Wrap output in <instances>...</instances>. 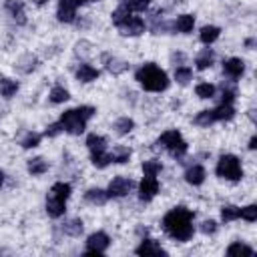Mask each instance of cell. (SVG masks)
<instances>
[{
    "label": "cell",
    "mask_w": 257,
    "mask_h": 257,
    "mask_svg": "<svg viewBox=\"0 0 257 257\" xmlns=\"http://www.w3.org/2000/svg\"><path fill=\"white\" fill-rule=\"evenodd\" d=\"M193 217L195 213L183 205L179 207H173L165 217H163V229L169 237H173L175 241H189L195 233V227H193Z\"/></svg>",
    "instance_id": "6da1fadb"
},
{
    "label": "cell",
    "mask_w": 257,
    "mask_h": 257,
    "mask_svg": "<svg viewBox=\"0 0 257 257\" xmlns=\"http://www.w3.org/2000/svg\"><path fill=\"white\" fill-rule=\"evenodd\" d=\"M135 80H139V84L149 90V92H163L169 88V76L163 68H159L155 62H147L143 64L137 72H135Z\"/></svg>",
    "instance_id": "7a4b0ae2"
},
{
    "label": "cell",
    "mask_w": 257,
    "mask_h": 257,
    "mask_svg": "<svg viewBox=\"0 0 257 257\" xmlns=\"http://www.w3.org/2000/svg\"><path fill=\"white\" fill-rule=\"evenodd\" d=\"M215 173H217V177H221L225 181H239L243 177L241 163L235 155H221L219 161H217Z\"/></svg>",
    "instance_id": "3957f363"
},
{
    "label": "cell",
    "mask_w": 257,
    "mask_h": 257,
    "mask_svg": "<svg viewBox=\"0 0 257 257\" xmlns=\"http://www.w3.org/2000/svg\"><path fill=\"white\" fill-rule=\"evenodd\" d=\"M157 145H161L163 149H167L175 159H181V157L187 153V143L183 141V137H181V133H179L177 128L165 131V133L159 137Z\"/></svg>",
    "instance_id": "277c9868"
},
{
    "label": "cell",
    "mask_w": 257,
    "mask_h": 257,
    "mask_svg": "<svg viewBox=\"0 0 257 257\" xmlns=\"http://www.w3.org/2000/svg\"><path fill=\"white\" fill-rule=\"evenodd\" d=\"M60 124L62 128L68 133V135H80L84 133V126H86V120L78 114L76 108H68L60 114Z\"/></svg>",
    "instance_id": "5b68a950"
},
{
    "label": "cell",
    "mask_w": 257,
    "mask_h": 257,
    "mask_svg": "<svg viewBox=\"0 0 257 257\" xmlns=\"http://www.w3.org/2000/svg\"><path fill=\"white\" fill-rule=\"evenodd\" d=\"M108 245H110V237L104 231H96V233L88 235L84 255H100V253H104L108 249Z\"/></svg>",
    "instance_id": "8992f818"
},
{
    "label": "cell",
    "mask_w": 257,
    "mask_h": 257,
    "mask_svg": "<svg viewBox=\"0 0 257 257\" xmlns=\"http://www.w3.org/2000/svg\"><path fill=\"white\" fill-rule=\"evenodd\" d=\"M135 187V181L131 177H114L108 185V197H126Z\"/></svg>",
    "instance_id": "52a82bcc"
},
{
    "label": "cell",
    "mask_w": 257,
    "mask_h": 257,
    "mask_svg": "<svg viewBox=\"0 0 257 257\" xmlns=\"http://www.w3.org/2000/svg\"><path fill=\"white\" fill-rule=\"evenodd\" d=\"M159 193V181L157 177H151V175H145L143 181L139 183V199L149 203L151 199H155V195Z\"/></svg>",
    "instance_id": "ba28073f"
},
{
    "label": "cell",
    "mask_w": 257,
    "mask_h": 257,
    "mask_svg": "<svg viewBox=\"0 0 257 257\" xmlns=\"http://www.w3.org/2000/svg\"><path fill=\"white\" fill-rule=\"evenodd\" d=\"M145 28L147 26H145V20L141 16H131L126 22H122L118 26V30H120L122 36H141L145 32Z\"/></svg>",
    "instance_id": "9c48e42d"
},
{
    "label": "cell",
    "mask_w": 257,
    "mask_h": 257,
    "mask_svg": "<svg viewBox=\"0 0 257 257\" xmlns=\"http://www.w3.org/2000/svg\"><path fill=\"white\" fill-rule=\"evenodd\" d=\"M76 2L74 0H58V8H56V18L60 22H74L76 18Z\"/></svg>",
    "instance_id": "30bf717a"
},
{
    "label": "cell",
    "mask_w": 257,
    "mask_h": 257,
    "mask_svg": "<svg viewBox=\"0 0 257 257\" xmlns=\"http://www.w3.org/2000/svg\"><path fill=\"white\" fill-rule=\"evenodd\" d=\"M223 72H225L229 78H239V76H243V72H245V62H243L241 58H237V56H231V58H227V60L223 62Z\"/></svg>",
    "instance_id": "8fae6325"
},
{
    "label": "cell",
    "mask_w": 257,
    "mask_h": 257,
    "mask_svg": "<svg viewBox=\"0 0 257 257\" xmlns=\"http://www.w3.org/2000/svg\"><path fill=\"white\" fill-rule=\"evenodd\" d=\"M64 211H66V201H62L58 197H52V195L46 197V213H48V217L58 219V217L64 215Z\"/></svg>",
    "instance_id": "7c38bea8"
},
{
    "label": "cell",
    "mask_w": 257,
    "mask_h": 257,
    "mask_svg": "<svg viewBox=\"0 0 257 257\" xmlns=\"http://www.w3.org/2000/svg\"><path fill=\"white\" fill-rule=\"evenodd\" d=\"M137 255H167V251L155 239H143L141 245L135 249Z\"/></svg>",
    "instance_id": "4fadbf2b"
},
{
    "label": "cell",
    "mask_w": 257,
    "mask_h": 257,
    "mask_svg": "<svg viewBox=\"0 0 257 257\" xmlns=\"http://www.w3.org/2000/svg\"><path fill=\"white\" fill-rule=\"evenodd\" d=\"M205 177H207V173H205V169H203L201 165H191V167L185 171V181H187L189 185H193V187L203 185Z\"/></svg>",
    "instance_id": "5bb4252c"
},
{
    "label": "cell",
    "mask_w": 257,
    "mask_h": 257,
    "mask_svg": "<svg viewBox=\"0 0 257 257\" xmlns=\"http://www.w3.org/2000/svg\"><path fill=\"white\" fill-rule=\"evenodd\" d=\"M4 8L8 10V14L18 22V24H24L26 18H24V2L22 0H6L4 2Z\"/></svg>",
    "instance_id": "9a60e30c"
},
{
    "label": "cell",
    "mask_w": 257,
    "mask_h": 257,
    "mask_svg": "<svg viewBox=\"0 0 257 257\" xmlns=\"http://www.w3.org/2000/svg\"><path fill=\"white\" fill-rule=\"evenodd\" d=\"M84 201H86L88 205L100 207V205H104V203L108 201V193L102 191V189H98V187H92V189H88V191L84 193Z\"/></svg>",
    "instance_id": "2e32d148"
},
{
    "label": "cell",
    "mask_w": 257,
    "mask_h": 257,
    "mask_svg": "<svg viewBox=\"0 0 257 257\" xmlns=\"http://www.w3.org/2000/svg\"><path fill=\"white\" fill-rule=\"evenodd\" d=\"M213 62H215V52H213V48H203V50L197 52V56H195V66H197L199 70L211 68Z\"/></svg>",
    "instance_id": "e0dca14e"
},
{
    "label": "cell",
    "mask_w": 257,
    "mask_h": 257,
    "mask_svg": "<svg viewBox=\"0 0 257 257\" xmlns=\"http://www.w3.org/2000/svg\"><path fill=\"white\" fill-rule=\"evenodd\" d=\"M98 74H100L98 68H94L92 64H86V62L78 64V68H76V78L80 82H92V80L98 78Z\"/></svg>",
    "instance_id": "ac0fdd59"
},
{
    "label": "cell",
    "mask_w": 257,
    "mask_h": 257,
    "mask_svg": "<svg viewBox=\"0 0 257 257\" xmlns=\"http://www.w3.org/2000/svg\"><path fill=\"white\" fill-rule=\"evenodd\" d=\"M102 60H104L106 70L112 72V74H120V72H124V70L128 68V64H126L124 60H120V58H116V56H110V54H102Z\"/></svg>",
    "instance_id": "d6986e66"
},
{
    "label": "cell",
    "mask_w": 257,
    "mask_h": 257,
    "mask_svg": "<svg viewBox=\"0 0 257 257\" xmlns=\"http://www.w3.org/2000/svg\"><path fill=\"white\" fill-rule=\"evenodd\" d=\"M26 169L32 177H38V175H44L48 171V161L44 157H34V159H28L26 163Z\"/></svg>",
    "instance_id": "ffe728a7"
},
{
    "label": "cell",
    "mask_w": 257,
    "mask_h": 257,
    "mask_svg": "<svg viewBox=\"0 0 257 257\" xmlns=\"http://www.w3.org/2000/svg\"><path fill=\"white\" fill-rule=\"evenodd\" d=\"M193 26H195V16L193 14H179L177 20H175V30L181 32V34L193 32Z\"/></svg>",
    "instance_id": "44dd1931"
},
{
    "label": "cell",
    "mask_w": 257,
    "mask_h": 257,
    "mask_svg": "<svg viewBox=\"0 0 257 257\" xmlns=\"http://www.w3.org/2000/svg\"><path fill=\"white\" fill-rule=\"evenodd\" d=\"M219 34H221V28L219 26H213V24H207V26H203L201 28V32H199V40L203 42V44H213L217 38H219Z\"/></svg>",
    "instance_id": "7402d4cb"
},
{
    "label": "cell",
    "mask_w": 257,
    "mask_h": 257,
    "mask_svg": "<svg viewBox=\"0 0 257 257\" xmlns=\"http://www.w3.org/2000/svg\"><path fill=\"white\" fill-rule=\"evenodd\" d=\"M215 120H231L235 116V106L233 102H219L217 108H213Z\"/></svg>",
    "instance_id": "603a6c76"
},
{
    "label": "cell",
    "mask_w": 257,
    "mask_h": 257,
    "mask_svg": "<svg viewBox=\"0 0 257 257\" xmlns=\"http://www.w3.org/2000/svg\"><path fill=\"white\" fill-rule=\"evenodd\" d=\"M108 155H110V163H118V165H122V163H128L133 151H131L128 147L116 145V147H112V151H110Z\"/></svg>",
    "instance_id": "cb8c5ba5"
},
{
    "label": "cell",
    "mask_w": 257,
    "mask_h": 257,
    "mask_svg": "<svg viewBox=\"0 0 257 257\" xmlns=\"http://www.w3.org/2000/svg\"><path fill=\"white\" fill-rule=\"evenodd\" d=\"M131 16H133V10H131L126 4H122V2H120V4H118V8H116V10H112L110 20H112V24H114V26H120V24H122V22H126Z\"/></svg>",
    "instance_id": "d4e9b609"
},
{
    "label": "cell",
    "mask_w": 257,
    "mask_h": 257,
    "mask_svg": "<svg viewBox=\"0 0 257 257\" xmlns=\"http://www.w3.org/2000/svg\"><path fill=\"white\" fill-rule=\"evenodd\" d=\"M82 231H84L82 219H68V221L62 223V233H66L70 237H80Z\"/></svg>",
    "instance_id": "484cf974"
},
{
    "label": "cell",
    "mask_w": 257,
    "mask_h": 257,
    "mask_svg": "<svg viewBox=\"0 0 257 257\" xmlns=\"http://www.w3.org/2000/svg\"><path fill=\"white\" fill-rule=\"evenodd\" d=\"M36 64H38V60H36L34 54H24V56L18 58V62H16V70L28 74V72H32V70L36 68Z\"/></svg>",
    "instance_id": "4316f807"
},
{
    "label": "cell",
    "mask_w": 257,
    "mask_h": 257,
    "mask_svg": "<svg viewBox=\"0 0 257 257\" xmlns=\"http://www.w3.org/2000/svg\"><path fill=\"white\" fill-rule=\"evenodd\" d=\"M18 92V80L12 78H0V96L4 98H12Z\"/></svg>",
    "instance_id": "83f0119b"
},
{
    "label": "cell",
    "mask_w": 257,
    "mask_h": 257,
    "mask_svg": "<svg viewBox=\"0 0 257 257\" xmlns=\"http://www.w3.org/2000/svg\"><path fill=\"white\" fill-rule=\"evenodd\" d=\"M70 193H72V187H70V183H64V181L54 183L52 189H50V195H52V197H58V199H62V201H66V199L70 197Z\"/></svg>",
    "instance_id": "f1b7e54d"
},
{
    "label": "cell",
    "mask_w": 257,
    "mask_h": 257,
    "mask_svg": "<svg viewBox=\"0 0 257 257\" xmlns=\"http://www.w3.org/2000/svg\"><path fill=\"white\" fill-rule=\"evenodd\" d=\"M86 147H88V151H90V153H98V151H104L106 141H104V137H100V135L92 133V135H88V137H86Z\"/></svg>",
    "instance_id": "f546056e"
},
{
    "label": "cell",
    "mask_w": 257,
    "mask_h": 257,
    "mask_svg": "<svg viewBox=\"0 0 257 257\" xmlns=\"http://www.w3.org/2000/svg\"><path fill=\"white\" fill-rule=\"evenodd\" d=\"M68 98H70V94H68V90H66L64 86H54V88L50 90V94H48V100H50L52 104L66 102Z\"/></svg>",
    "instance_id": "4dcf8cb0"
},
{
    "label": "cell",
    "mask_w": 257,
    "mask_h": 257,
    "mask_svg": "<svg viewBox=\"0 0 257 257\" xmlns=\"http://www.w3.org/2000/svg\"><path fill=\"white\" fill-rule=\"evenodd\" d=\"M193 122L197 124V126H211L213 122H215V114H213V110H201V112H197L195 114V118H193Z\"/></svg>",
    "instance_id": "1f68e13d"
},
{
    "label": "cell",
    "mask_w": 257,
    "mask_h": 257,
    "mask_svg": "<svg viewBox=\"0 0 257 257\" xmlns=\"http://www.w3.org/2000/svg\"><path fill=\"white\" fill-rule=\"evenodd\" d=\"M133 128H135V120L131 116H120V118L114 120V131L118 135H128Z\"/></svg>",
    "instance_id": "d6a6232c"
},
{
    "label": "cell",
    "mask_w": 257,
    "mask_h": 257,
    "mask_svg": "<svg viewBox=\"0 0 257 257\" xmlns=\"http://www.w3.org/2000/svg\"><path fill=\"white\" fill-rule=\"evenodd\" d=\"M90 163L96 169H104L110 165V155L106 151H98V153H90Z\"/></svg>",
    "instance_id": "836d02e7"
},
{
    "label": "cell",
    "mask_w": 257,
    "mask_h": 257,
    "mask_svg": "<svg viewBox=\"0 0 257 257\" xmlns=\"http://www.w3.org/2000/svg\"><path fill=\"white\" fill-rule=\"evenodd\" d=\"M253 253H255L253 247H249V245H245L241 241H235V243H231L227 247V255H253Z\"/></svg>",
    "instance_id": "e575fe53"
},
{
    "label": "cell",
    "mask_w": 257,
    "mask_h": 257,
    "mask_svg": "<svg viewBox=\"0 0 257 257\" xmlns=\"http://www.w3.org/2000/svg\"><path fill=\"white\" fill-rule=\"evenodd\" d=\"M175 80L179 84H189V80H193V70L189 66H185V64L177 66L175 68Z\"/></svg>",
    "instance_id": "d590c367"
},
{
    "label": "cell",
    "mask_w": 257,
    "mask_h": 257,
    "mask_svg": "<svg viewBox=\"0 0 257 257\" xmlns=\"http://www.w3.org/2000/svg\"><path fill=\"white\" fill-rule=\"evenodd\" d=\"M161 171H163V163H161L159 159H149V161L143 163V173H145V175L157 177Z\"/></svg>",
    "instance_id": "8d00e7d4"
},
{
    "label": "cell",
    "mask_w": 257,
    "mask_h": 257,
    "mask_svg": "<svg viewBox=\"0 0 257 257\" xmlns=\"http://www.w3.org/2000/svg\"><path fill=\"white\" fill-rule=\"evenodd\" d=\"M239 211H241V207H237V205H223V207H221V219H223L225 223L237 221V219H239Z\"/></svg>",
    "instance_id": "74e56055"
},
{
    "label": "cell",
    "mask_w": 257,
    "mask_h": 257,
    "mask_svg": "<svg viewBox=\"0 0 257 257\" xmlns=\"http://www.w3.org/2000/svg\"><path fill=\"white\" fill-rule=\"evenodd\" d=\"M195 94L199 98H213L215 96V86L211 82H199L195 86Z\"/></svg>",
    "instance_id": "f35d334b"
},
{
    "label": "cell",
    "mask_w": 257,
    "mask_h": 257,
    "mask_svg": "<svg viewBox=\"0 0 257 257\" xmlns=\"http://www.w3.org/2000/svg\"><path fill=\"white\" fill-rule=\"evenodd\" d=\"M40 135L38 133H34V131H28L24 137H22V141H20V145H22V149H34V147H38L40 145Z\"/></svg>",
    "instance_id": "ab89813d"
},
{
    "label": "cell",
    "mask_w": 257,
    "mask_h": 257,
    "mask_svg": "<svg viewBox=\"0 0 257 257\" xmlns=\"http://www.w3.org/2000/svg\"><path fill=\"white\" fill-rule=\"evenodd\" d=\"M239 217L245 219L247 223L257 221V205H247V207H243V209L239 211Z\"/></svg>",
    "instance_id": "60d3db41"
},
{
    "label": "cell",
    "mask_w": 257,
    "mask_h": 257,
    "mask_svg": "<svg viewBox=\"0 0 257 257\" xmlns=\"http://www.w3.org/2000/svg\"><path fill=\"white\" fill-rule=\"evenodd\" d=\"M199 229H201V233H205V235H215L217 229H219V225H217V221H213V219H205Z\"/></svg>",
    "instance_id": "b9f144b4"
},
{
    "label": "cell",
    "mask_w": 257,
    "mask_h": 257,
    "mask_svg": "<svg viewBox=\"0 0 257 257\" xmlns=\"http://www.w3.org/2000/svg\"><path fill=\"white\" fill-rule=\"evenodd\" d=\"M76 110H78V114H80L84 120H88V118H92V116L96 114V108L90 106V104H82V106H78Z\"/></svg>",
    "instance_id": "7bdbcfd3"
},
{
    "label": "cell",
    "mask_w": 257,
    "mask_h": 257,
    "mask_svg": "<svg viewBox=\"0 0 257 257\" xmlns=\"http://www.w3.org/2000/svg\"><path fill=\"white\" fill-rule=\"evenodd\" d=\"M62 131H64V128H62V124H60V122H52V124H48V126H46L44 135H46V137H58Z\"/></svg>",
    "instance_id": "ee69618b"
},
{
    "label": "cell",
    "mask_w": 257,
    "mask_h": 257,
    "mask_svg": "<svg viewBox=\"0 0 257 257\" xmlns=\"http://www.w3.org/2000/svg\"><path fill=\"white\" fill-rule=\"evenodd\" d=\"M237 90H221V102H233Z\"/></svg>",
    "instance_id": "f6af8a7d"
},
{
    "label": "cell",
    "mask_w": 257,
    "mask_h": 257,
    "mask_svg": "<svg viewBox=\"0 0 257 257\" xmlns=\"http://www.w3.org/2000/svg\"><path fill=\"white\" fill-rule=\"evenodd\" d=\"M171 60H173V62H177V60H179V62H185V54H183V52H177V54L171 56Z\"/></svg>",
    "instance_id": "bcb514c9"
},
{
    "label": "cell",
    "mask_w": 257,
    "mask_h": 257,
    "mask_svg": "<svg viewBox=\"0 0 257 257\" xmlns=\"http://www.w3.org/2000/svg\"><path fill=\"white\" fill-rule=\"evenodd\" d=\"M247 147H249V151H255V149H257V137H255V135L249 139V145H247Z\"/></svg>",
    "instance_id": "7dc6e473"
},
{
    "label": "cell",
    "mask_w": 257,
    "mask_h": 257,
    "mask_svg": "<svg viewBox=\"0 0 257 257\" xmlns=\"http://www.w3.org/2000/svg\"><path fill=\"white\" fill-rule=\"evenodd\" d=\"M74 2L80 6V4H86V2H96V0H74Z\"/></svg>",
    "instance_id": "c3c4849f"
},
{
    "label": "cell",
    "mask_w": 257,
    "mask_h": 257,
    "mask_svg": "<svg viewBox=\"0 0 257 257\" xmlns=\"http://www.w3.org/2000/svg\"><path fill=\"white\" fill-rule=\"evenodd\" d=\"M245 44H247V46H253V44H255V40H253V38H249V40H245Z\"/></svg>",
    "instance_id": "681fc988"
},
{
    "label": "cell",
    "mask_w": 257,
    "mask_h": 257,
    "mask_svg": "<svg viewBox=\"0 0 257 257\" xmlns=\"http://www.w3.org/2000/svg\"><path fill=\"white\" fill-rule=\"evenodd\" d=\"M139 2H141L143 6H149V2H153V0H139Z\"/></svg>",
    "instance_id": "f907efd6"
},
{
    "label": "cell",
    "mask_w": 257,
    "mask_h": 257,
    "mask_svg": "<svg viewBox=\"0 0 257 257\" xmlns=\"http://www.w3.org/2000/svg\"><path fill=\"white\" fill-rule=\"evenodd\" d=\"M2 183H4V173L0 171V187H2Z\"/></svg>",
    "instance_id": "816d5d0a"
},
{
    "label": "cell",
    "mask_w": 257,
    "mask_h": 257,
    "mask_svg": "<svg viewBox=\"0 0 257 257\" xmlns=\"http://www.w3.org/2000/svg\"><path fill=\"white\" fill-rule=\"evenodd\" d=\"M32 2H36V4H44V2H48V0H32Z\"/></svg>",
    "instance_id": "f5cc1de1"
}]
</instances>
